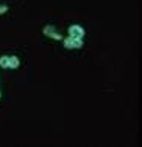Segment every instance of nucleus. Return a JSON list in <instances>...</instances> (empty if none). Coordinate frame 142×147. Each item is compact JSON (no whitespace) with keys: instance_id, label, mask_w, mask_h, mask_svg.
Segmentation results:
<instances>
[{"instance_id":"39448f33","label":"nucleus","mask_w":142,"mask_h":147,"mask_svg":"<svg viewBox=\"0 0 142 147\" xmlns=\"http://www.w3.org/2000/svg\"><path fill=\"white\" fill-rule=\"evenodd\" d=\"M8 64H9V57H2L0 58V66H2V67H8Z\"/></svg>"},{"instance_id":"20e7f679","label":"nucleus","mask_w":142,"mask_h":147,"mask_svg":"<svg viewBox=\"0 0 142 147\" xmlns=\"http://www.w3.org/2000/svg\"><path fill=\"white\" fill-rule=\"evenodd\" d=\"M8 67H11V69H17V67H19V58L9 57V64H8Z\"/></svg>"},{"instance_id":"f257e3e1","label":"nucleus","mask_w":142,"mask_h":147,"mask_svg":"<svg viewBox=\"0 0 142 147\" xmlns=\"http://www.w3.org/2000/svg\"><path fill=\"white\" fill-rule=\"evenodd\" d=\"M81 45H83L81 38H72V36H69L67 39L64 41V47L66 49H80Z\"/></svg>"},{"instance_id":"423d86ee","label":"nucleus","mask_w":142,"mask_h":147,"mask_svg":"<svg viewBox=\"0 0 142 147\" xmlns=\"http://www.w3.org/2000/svg\"><path fill=\"white\" fill-rule=\"evenodd\" d=\"M8 11V6L6 5H0V14H3V13Z\"/></svg>"},{"instance_id":"f03ea898","label":"nucleus","mask_w":142,"mask_h":147,"mask_svg":"<svg viewBox=\"0 0 142 147\" xmlns=\"http://www.w3.org/2000/svg\"><path fill=\"white\" fill-rule=\"evenodd\" d=\"M69 34H70L72 38H83L84 36V30L80 25H72L70 28H69Z\"/></svg>"},{"instance_id":"7ed1b4c3","label":"nucleus","mask_w":142,"mask_h":147,"mask_svg":"<svg viewBox=\"0 0 142 147\" xmlns=\"http://www.w3.org/2000/svg\"><path fill=\"white\" fill-rule=\"evenodd\" d=\"M44 34H46V36H50V38H55V39H61V34L56 33V31H55V27H52V25H47L46 28H44Z\"/></svg>"}]
</instances>
